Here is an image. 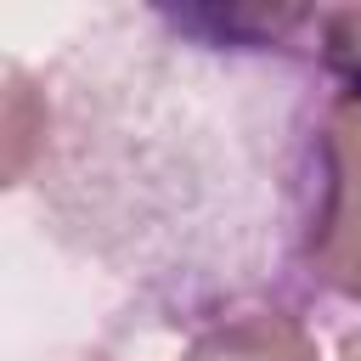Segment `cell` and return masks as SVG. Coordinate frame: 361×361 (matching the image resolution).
<instances>
[{
  "mask_svg": "<svg viewBox=\"0 0 361 361\" xmlns=\"http://www.w3.org/2000/svg\"><path fill=\"white\" fill-rule=\"evenodd\" d=\"M282 192L293 276L310 293L361 310V96L322 85Z\"/></svg>",
  "mask_w": 361,
  "mask_h": 361,
  "instance_id": "obj_1",
  "label": "cell"
},
{
  "mask_svg": "<svg viewBox=\"0 0 361 361\" xmlns=\"http://www.w3.org/2000/svg\"><path fill=\"white\" fill-rule=\"evenodd\" d=\"M180 361H322L310 327L282 305H243L209 322Z\"/></svg>",
  "mask_w": 361,
  "mask_h": 361,
  "instance_id": "obj_2",
  "label": "cell"
},
{
  "mask_svg": "<svg viewBox=\"0 0 361 361\" xmlns=\"http://www.w3.org/2000/svg\"><path fill=\"white\" fill-rule=\"evenodd\" d=\"M316 62H322V85L361 96V6H338V11H316Z\"/></svg>",
  "mask_w": 361,
  "mask_h": 361,
  "instance_id": "obj_3",
  "label": "cell"
},
{
  "mask_svg": "<svg viewBox=\"0 0 361 361\" xmlns=\"http://www.w3.org/2000/svg\"><path fill=\"white\" fill-rule=\"evenodd\" d=\"M338 361H361V327H344L338 333Z\"/></svg>",
  "mask_w": 361,
  "mask_h": 361,
  "instance_id": "obj_4",
  "label": "cell"
}]
</instances>
